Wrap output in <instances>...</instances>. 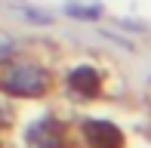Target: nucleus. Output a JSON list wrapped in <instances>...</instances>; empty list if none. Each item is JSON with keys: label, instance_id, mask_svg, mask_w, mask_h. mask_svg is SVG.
Instances as JSON below:
<instances>
[{"label": "nucleus", "instance_id": "nucleus-2", "mask_svg": "<svg viewBox=\"0 0 151 148\" xmlns=\"http://www.w3.org/2000/svg\"><path fill=\"white\" fill-rule=\"evenodd\" d=\"M86 136H90L93 148H117V145H120V133L114 130L111 124L90 120V124H86Z\"/></svg>", "mask_w": 151, "mask_h": 148}, {"label": "nucleus", "instance_id": "nucleus-1", "mask_svg": "<svg viewBox=\"0 0 151 148\" xmlns=\"http://www.w3.org/2000/svg\"><path fill=\"white\" fill-rule=\"evenodd\" d=\"M0 86L19 96H34V93H43L46 77L40 68L34 65H22V62H9L0 68Z\"/></svg>", "mask_w": 151, "mask_h": 148}, {"label": "nucleus", "instance_id": "nucleus-3", "mask_svg": "<svg viewBox=\"0 0 151 148\" xmlns=\"http://www.w3.org/2000/svg\"><path fill=\"white\" fill-rule=\"evenodd\" d=\"M71 86H74V90H83V93H96V74L86 71V68L74 71L71 74Z\"/></svg>", "mask_w": 151, "mask_h": 148}]
</instances>
